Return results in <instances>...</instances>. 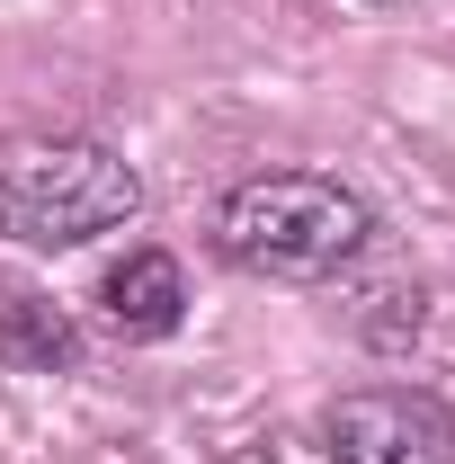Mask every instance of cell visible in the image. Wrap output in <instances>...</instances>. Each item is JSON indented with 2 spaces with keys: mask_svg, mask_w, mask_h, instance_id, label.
Listing matches in <instances>:
<instances>
[{
  "mask_svg": "<svg viewBox=\"0 0 455 464\" xmlns=\"http://www.w3.org/2000/svg\"><path fill=\"white\" fill-rule=\"evenodd\" d=\"M322 464H455V411L438 393H340L322 411Z\"/></svg>",
  "mask_w": 455,
  "mask_h": 464,
  "instance_id": "3957f363",
  "label": "cell"
},
{
  "mask_svg": "<svg viewBox=\"0 0 455 464\" xmlns=\"http://www.w3.org/2000/svg\"><path fill=\"white\" fill-rule=\"evenodd\" d=\"M366 232H375L366 197L313 170H268L250 188H232V206H224V250L250 277H286V286L340 277L366 250Z\"/></svg>",
  "mask_w": 455,
  "mask_h": 464,
  "instance_id": "7a4b0ae2",
  "label": "cell"
},
{
  "mask_svg": "<svg viewBox=\"0 0 455 464\" xmlns=\"http://www.w3.org/2000/svg\"><path fill=\"white\" fill-rule=\"evenodd\" d=\"M366 9H384V0H366Z\"/></svg>",
  "mask_w": 455,
  "mask_h": 464,
  "instance_id": "8992f818",
  "label": "cell"
},
{
  "mask_svg": "<svg viewBox=\"0 0 455 464\" xmlns=\"http://www.w3.org/2000/svg\"><path fill=\"white\" fill-rule=\"evenodd\" d=\"M0 357H9L18 375H63V366L81 357V331L63 322L45 295L9 286V295H0Z\"/></svg>",
  "mask_w": 455,
  "mask_h": 464,
  "instance_id": "5b68a950",
  "label": "cell"
},
{
  "mask_svg": "<svg viewBox=\"0 0 455 464\" xmlns=\"http://www.w3.org/2000/svg\"><path fill=\"white\" fill-rule=\"evenodd\" d=\"M179 313H188V286H179L170 250H125L108 277H99V322L116 340H170Z\"/></svg>",
  "mask_w": 455,
  "mask_h": 464,
  "instance_id": "277c9868",
  "label": "cell"
},
{
  "mask_svg": "<svg viewBox=\"0 0 455 464\" xmlns=\"http://www.w3.org/2000/svg\"><path fill=\"white\" fill-rule=\"evenodd\" d=\"M143 215V179L90 134H0V232L27 250H81Z\"/></svg>",
  "mask_w": 455,
  "mask_h": 464,
  "instance_id": "6da1fadb",
  "label": "cell"
}]
</instances>
